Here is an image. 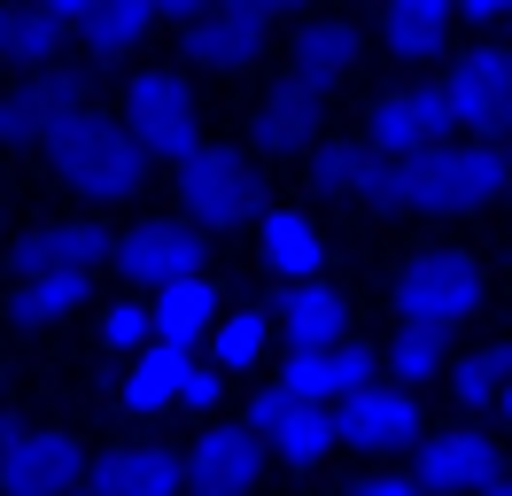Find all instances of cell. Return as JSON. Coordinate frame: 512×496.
<instances>
[{
	"label": "cell",
	"mask_w": 512,
	"mask_h": 496,
	"mask_svg": "<svg viewBox=\"0 0 512 496\" xmlns=\"http://www.w3.org/2000/svg\"><path fill=\"white\" fill-rule=\"evenodd\" d=\"M512 186V148L505 140H443L419 155H388L381 186L365 194V210L381 217H466L489 210Z\"/></svg>",
	"instance_id": "obj_1"
},
{
	"label": "cell",
	"mask_w": 512,
	"mask_h": 496,
	"mask_svg": "<svg viewBox=\"0 0 512 496\" xmlns=\"http://www.w3.org/2000/svg\"><path fill=\"white\" fill-rule=\"evenodd\" d=\"M55 179L70 186V194H86V202H132L140 186H148V171H156V155H148V140L132 132L125 117H86L70 124V140L55 155Z\"/></svg>",
	"instance_id": "obj_2"
},
{
	"label": "cell",
	"mask_w": 512,
	"mask_h": 496,
	"mask_svg": "<svg viewBox=\"0 0 512 496\" xmlns=\"http://www.w3.org/2000/svg\"><path fill=\"white\" fill-rule=\"evenodd\" d=\"M388 310H396V326H466L481 310V264L466 248H412L396 279H388Z\"/></svg>",
	"instance_id": "obj_3"
},
{
	"label": "cell",
	"mask_w": 512,
	"mask_h": 496,
	"mask_svg": "<svg viewBox=\"0 0 512 496\" xmlns=\"http://www.w3.org/2000/svg\"><path fill=\"white\" fill-rule=\"evenodd\" d=\"M94 117V86L86 70H24L0 93V148H63L70 124Z\"/></svg>",
	"instance_id": "obj_4"
},
{
	"label": "cell",
	"mask_w": 512,
	"mask_h": 496,
	"mask_svg": "<svg viewBox=\"0 0 512 496\" xmlns=\"http://www.w3.org/2000/svg\"><path fill=\"white\" fill-rule=\"evenodd\" d=\"M171 194H179V217H194L202 233H225L256 210V179H249V155L202 140L194 155L171 163Z\"/></svg>",
	"instance_id": "obj_5"
},
{
	"label": "cell",
	"mask_w": 512,
	"mask_h": 496,
	"mask_svg": "<svg viewBox=\"0 0 512 496\" xmlns=\"http://www.w3.org/2000/svg\"><path fill=\"white\" fill-rule=\"evenodd\" d=\"M125 124L148 140L156 163H179V155L202 148V101H194L187 70H140L125 86Z\"/></svg>",
	"instance_id": "obj_6"
},
{
	"label": "cell",
	"mask_w": 512,
	"mask_h": 496,
	"mask_svg": "<svg viewBox=\"0 0 512 496\" xmlns=\"http://www.w3.org/2000/svg\"><path fill=\"white\" fill-rule=\"evenodd\" d=\"M450 117L466 140H505L512 148V47H466L443 62Z\"/></svg>",
	"instance_id": "obj_7"
},
{
	"label": "cell",
	"mask_w": 512,
	"mask_h": 496,
	"mask_svg": "<svg viewBox=\"0 0 512 496\" xmlns=\"http://www.w3.org/2000/svg\"><path fill=\"white\" fill-rule=\"evenodd\" d=\"M365 140L381 155H419V148H443L450 132H458V117H450V93L443 78H412V86H381L373 101H365Z\"/></svg>",
	"instance_id": "obj_8"
},
{
	"label": "cell",
	"mask_w": 512,
	"mask_h": 496,
	"mask_svg": "<svg viewBox=\"0 0 512 496\" xmlns=\"http://www.w3.org/2000/svg\"><path fill=\"white\" fill-rule=\"evenodd\" d=\"M109 264L125 272V287L163 295L171 279L202 272V225H194V217H140V225L117 233V256H109Z\"/></svg>",
	"instance_id": "obj_9"
},
{
	"label": "cell",
	"mask_w": 512,
	"mask_h": 496,
	"mask_svg": "<svg viewBox=\"0 0 512 496\" xmlns=\"http://www.w3.org/2000/svg\"><path fill=\"white\" fill-rule=\"evenodd\" d=\"M334 427H342V450L357 458L388 465L396 450H419V396L412 388H396V380H373V388H357L350 403H334Z\"/></svg>",
	"instance_id": "obj_10"
},
{
	"label": "cell",
	"mask_w": 512,
	"mask_h": 496,
	"mask_svg": "<svg viewBox=\"0 0 512 496\" xmlns=\"http://www.w3.org/2000/svg\"><path fill=\"white\" fill-rule=\"evenodd\" d=\"M264 458H272V442L249 419H210L187 450V496H256Z\"/></svg>",
	"instance_id": "obj_11"
},
{
	"label": "cell",
	"mask_w": 512,
	"mask_h": 496,
	"mask_svg": "<svg viewBox=\"0 0 512 496\" xmlns=\"http://www.w3.org/2000/svg\"><path fill=\"white\" fill-rule=\"evenodd\" d=\"M86 442L70 427H24L0 458V496H70L86 489Z\"/></svg>",
	"instance_id": "obj_12"
},
{
	"label": "cell",
	"mask_w": 512,
	"mask_h": 496,
	"mask_svg": "<svg viewBox=\"0 0 512 496\" xmlns=\"http://www.w3.org/2000/svg\"><path fill=\"white\" fill-rule=\"evenodd\" d=\"M412 473H419V489H427V496H458V489H489V481H505L512 465H505V450H497V434L443 427V434H419Z\"/></svg>",
	"instance_id": "obj_13"
},
{
	"label": "cell",
	"mask_w": 512,
	"mask_h": 496,
	"mask_svg": "<svg viewBox=\"0 0 512 496\" xmlns=\"http://www.w3.org/2000/svg\"><path fill=\"white\" fill-rule=\"evenodd\" d=\"M272 380H280L288 396H303V403H350L357 388H373V380H381V349H365V341H319V349H288Z\"/></svg>",
	"instance_id": "obj_14"
},
{
	"label": "cell",
	"mask_w": 512,
	"mask_h": 496,
	"mask_svg": "<svg viewBox=\"0 0 512 496\" xmlns=\"http://www.w3.org/2000/svg\"><path fill=\"white\" fill-rule=\"evenodd\" d=\"M117 256V233L101 217H47L8 241V272H101Z\"/></svg>",
	"instance_id": "obj_15"
},
{
	"label": "cell",
	"mask_w": 512,
	"mask_h": 496,
	"mask_svg": "<svg viewBox=\"0 0 512 496\" xmlns=\"http://www.w3.org/2000/svg\"><path fill=\"white\" fill-rule=\"evenodd\" d=\"M94 496H187V450L171 442H109L86 465Z\"/></svg>",
	"instance_id": "obj_16"
},
{
	"label": "cell",
	"mask_w": 512,
	"mask_h": 496,
	"mask_svg": "<svg viewBox=\"0 0 512 496\" xmlns=\"http://www.w3.org/2000/svg\"><path fill=\"white\" fill-rule=\"evenodd\" d=\"M319 124H326V93L303 86V78H280V86L249 109V140H256V155L319 148Z\"/></svg>",
	"instance_id": "obj_17"
},
{
	"label": "cell",
	"mask_w": 512,
	"mask_h": 496,
	"mask_svg": "<svg viewBox=\"0 0 512 496\" xmlns=\"http://www.w3.org/2000/svg\"><path fill=\"white\" fill-rule=\"evenodd\" d=\"M357 55H365V39H357L350 16H303V24H295V39H288V78L334 93V86L357 70Z\"/></svg>",
	"instance_id": "obj_18"
},
{
	"label": "cell",
	"mask_w": 512,
	"mask_h": 496,
	"mask_svg": "<svg viewBox=\"0 0 512 496\" xmlns=\"http://www.w3.org/2000/svg\"><path fill=\"white\" fill-rule=\"evenodd\" d=\"M264 31L272 24H256L249 8H233V0H218L210 16H194L179 39H187V62H202V70H249V62H264Z\"/></svg>",
	"instance_id": "obj_19"
},
{
	"label": "cell",
	"mask_w": 512,
	"mask_h": 496,
	"mask_svg": "<svg viewBox=\"0 0 512 496\" xmlns=\"http://www.w3.org/2000/svg\"><path fill=\"white\" fill-rule=\"evenodd\" d=\"M202 365L187 341H148L140 357H132L125 388H117V403H125L132 419H163V411H179V396H187V372Z\"/></svg>",
	"instance_id": "obj_20"
},
{
	"label": "cell",
	"mask_w": 512,
	"mask_h": 496,
	"mask_svg": "<svg viewBox=\"0 0 512 496\" xmlns=\"http://www.w3.org/2000/svg\"><path fill=\"white\" fill-rule=\"evenodd\" d=\"M272 318H280L288 349L350 341V295H342V287H326V279H288V287L272 295Z\"/></svg>",
	"instance_id": "obj_21"
},
{
	"label": "cell",
	"mask_w": 512,
	"mask_h": 496,
	"mask_svg": "<svg viewBox=\"0 0 512 496\" xmlns=\"http://www.w3.org/2000/svg\"><path fill=\"white\" fill-rule=\"evenodd\" d=\"M94 295V272H16L8 279V318L39 334V326H63L70 310H86Z\"/></svg>",
	"instance_id": "obj_22"
},
{
	"label": "cell",
	"mask_w": 512,
	"mask_h": 496,
	"mask_svg": "<svg viewBox=\"0 0 512 496\" xmlns=\"http://www.w3.org/2000/svg\"><path fill=\"white\" fill-rule=\"evenodd\" d=\"M256 256L280 279H326V241L303 210H256Z\"/></svg>",
	"instance_id": "obj_23"
},
{
	"label": "cell",
	"mask_w": 512,
	"mask_h": 496,
	"mask_svg": "<svg viewBox=\"0 0 512 496\" xmlns=\"http://www.w3.org/2000/svg\"><path fill=\"white\" fill-rule=\"evenodd\" d=\"M156 303V341H210L218 334V318H225V287L210 272H194V279H171L163 295H148Z\"/></svg>",
	"instance_id": "obj_24"
},
{
	"label": "cell",
	"mask_w": 512,
	"mask_h": 496,
	"mask_svg": "<svg viewBox=\"0 0 512 496\" xmlns=\"http://www.w3.org/2000/svg\"><path fill=\"white\" fill-rule=\"evenodd\" d=\"M450 24H458V0H381V47L396 62L443 55Z\"/></svg>",
	"instance_id": "obj_25"
},
{
	"label": "cell",
	"mask_w": 512,
	"mask_h": 496,
	"mask_svg": "<svg viewBox=\"0 0 512 496\" xmlns=\"http://www.w3.org/2000/svg\"><path fill=\"white\" fill-rule=\"evenodd\" d=\"M63 47H70L63 16H47L39 0H0V62H16V70H55Z\"/></svg>",
	"instance_id": "obj_26"
},
{
	"label": "cell",
	"mask_w": 512,
	"mask_h": 496,
	"mask_svg": "<svg viewBox=\"0 0 512 496\" xmlns=\"http://www.w3.org/2000/svg\"><path fill=\"white\" fill-rule=\"evenodd\" d=\"M272 458L295 465V473H311V465H326V450H342V427H334V403H303L295 396L280 419H272Z\"/></svg>",
	"instance_id": "obj_27"
},
{
	"label": "cell",
	"mask_w": 512,
	"mask_h": 496,
	"mask_svg": "<svg viewBox=\"0 0 512 496\" xmlns=\"http://www.w3.org/2000/svg\"><path fill=\"white\" fill-rule=\"evenodd\" d=\"M381 163L388 155L373 148L365 132H357V140H319V148H311V186L334 194V202H365V194L381 186Z\"/></svg>",
	"instance_id": "obj_28"
},
{
	"label": "cell",
	"mask_w": 512,
	"mask_h": 496,
	"mask_svg": "<svg viewBox=\"0 0 512 496\" xmlns=\"http://www.w3.org/2000/svg\"><path fill=\"white\" fill-rule=\"evenodd\" d=\"M450 365H458V357H450V334H435V326H396V334L381 341V372L396 388H427V380H443Z\"/></svg>",
	"instance_id": "obj_29"
},
{
	"label": "cell",
	"mask_w": 512,
	"mask_h": 496,
	"mask_svg": "<svg viewBox=\"0 0 512 496\" xmlns=\"http://www.w3.org/2000/svg\"><path fill=\"white\" fill-rule=\"evenodd\" d=\"M163 24V8L156 0H101L94 16L78 24V39H86V55H101V62H117V55H132L148 31Z\"/></svg>",
	"instance_id": "obj_30"
},
{
	"label": "cell",
	"mask_w": 512,
	"mask_h": 496,
	"mask_svg": "<svg viewBox=\"0 0 512 496\" xmlns=\"http://www.w3.org/2000/svg\"><path fill=\"white\" fill-rule=\"evenodd\" d=\"M272 326H280V318H272V303L264 310H225L218 318V334H210V365L218 372H256L264 365V349H272Z\"/></svg>",
	"instance_id": "obj_31"
},
{
	"label": "cell",
	"mask_w": 512,
	"mask_h": 496,
	"mask_svg": "<svg viewBox=\"0 0 512 496\" xmlns=\"http://www.w3.org/2000/svg\"><path fill=\"white\" fill-rule=\"evenodd\" d=\"M505 380H512V341H481V349H466L450 365V403L458 411H489L505 396Z\"/></svg>",
	"instance_id": "obj_32"
},
{
	"label": "cell",
	"mask_w": 512,
	"mask_h": 496,
	"mask_svg": "<svg viewBox=\"0 0 512 496\" xmlns=\"http://www.w3.org/2000/svg\"><path fill=\"white\" fill-rule=\"evenodd\" d=\"M148 341H156V303L125 295V303L101 310V349H117V357H140Z\"/></svg>",
	"instance_id": "obj_33"
},
{
	"label": "cell",
	"mask_w": 512,
	"mask_h": 496,
	"mask_svg": "<svg viewBox=\"0 0 512 496\" xmlns=\"http://www.w3.org/2000/svg\"><path fill=\"white\" fill-rule=\"evenodd\" d=\"M334 496H427L419 489V473H396V465H365L357 481H342Z\"/></svg>",
	"instance_id": "obj_34"
},
{
	"label": "cell",
	"mask_w": 512,
	"mask_h": 496,
	"mask_svg": "<svg viewBox=\"0 0 512 496\" xmlns=\"http://www.w3.org/2000/svg\"><path fill=\"white\" fill-rule=\"evenodd\" d=\"M218 403H225V372H218V365H194L179 411H194V419H218Z\"/></svg>",
	"instance_id": "obj_35"
},
{
	"label": "cell",
	"mask_w": 512,
	"mask_h": 496,
	"mask_svg": "<svg viewBox=\"0 0 512 496\" xmlns=\"http://www.w3.org/2000/svg\"><path fill=\"white\" fill-rule=\"evenodd\" d=\"M288 403H295V396H288V388H280V380H264V388H256L249 403H241V419H249L256 434H272V419H280V411H288Z\"/></svg>",
	"instance_id": "obj_36"
},
{
	"label": "cell",
	"mask_w": 512,
	"mask_h": 496,
	"mask_svg": "<svg viewBox=\"0 0 512 496\" xmlns=\"http://www.w3.org/2000/svg\"><path fill=\"white\" fill-rule=\"evenodd\" d=\"M233 8H249L256 24H280V16H295V24H303V0H233Z\"/></svg>",
	"instance_id": "obj_37"
},
{
	"label": "cell",
	"mask_w": 512,
	"mask_h": 496,
	"mask_svg": "<svg viewBox=\"0 0 512 496\" xmlns=\"http://www.w3.org/2000/svg\"><path fill=\"white\" fill-rule=\"evenodd\" d=\"M16 434H24V419H16V388H8V372H0V458H8Z\"/></svg>",
	"instance_id": "obj_38"
},
{
	"label": "cell",
	"mask_w": 512,
	"mask_h": 496,
	"mask_svg": "<svg viewBox=\"0 0 512 496\" xmlns=\"http://www.w3.org/2000/svg\"><path fill=\"white\" fill-rule=\"evenodd\" d=\"M458 16H466V24H505L512 0H458Z\"/></svg>",
	"instance_id": "obj_39"
},
{
	"label": "cell",
	"mask_w": 512,
	"mask_h": 496,
	"mask_svg": "<svg viewBox=\"0 0 512 496\" xmlns=\"http://www.w3.org/2000/svg\"><path fill=\"white\" fill-rule=\"evenodd\" d=\"M156 8H163V16H171V24H179V31H187L194 16H210V8H218V0H156Z\"/></svg>",
	"instance_id": "obj_40"
},
{
	"label": "cell",
	"mask_w": 512,
	"mask_h": 496,
	"mask_svg": "<svg viewBox=\"0 0 512 496\" xmlns=\"http://www.w3.org/2000/svg\"><path fill=\"white\" fill-rule=\"evenodd\" d=\"M39 8H47V16H63V24L78 31V24H86V16L101 8V0H39Z\"/></svg>",
	"instance_id": "obj_41"
},
{
	"label": "cell",
	"mask_w": 512,
	"mask_h": 496,
	"mask_svg": "<svg viewBox=\"0 0 512 496\" xmlns=\"http://www.w3.org/2000/svg\"><path fill=\"white\" fill-rule=\"evenodd\" d=\"M481 496H512V473H505V481H489V489H481Z\"/></svg>",
	"instance_id": "obj_42"
},
{
	"label": "cell",
	"mask_w": 512,
	"mask_h": 496,
	"mask_svg": "<svg viewBox=\"0 0 512 496\" xmlns=\"http://www.w3.org/2000/svg\"><path fill=\"white\" fill-rule=\"evenodd\" d=\"M497 411H505V419H512V380H505V396H497Z\"/></svg>",
	"instance_id": "obj_43"
},
{
	"label": "cell",
	"mask_w": 512,
	"mask_h": 496,
	"mask_svg": "<svg viewBox=\"0 0 512 496\" xmlns=\"http://www.w3.org/2000/svg\"><path fill=\"white\" fill-rule=\"evenodd\" d=\"M0 241H8V210H0Z\"/></svg>",
	"instance_id": "obj_44"
},
{
	"label": "cell",
	"mask_w": 512,
	"mask_h": 496,
	"mask_svg": "<svg viewBox=\"0 0 512 496\" xmlns=\"http://www.w3.org/2000/svg\"><path fill=\"white\" fill-rule=\"evenodd\" d=\"M70 496H94V489H70Z\"/></svg>",
	"instance_id": "obj_45"
}]
</instances>
